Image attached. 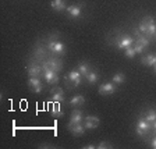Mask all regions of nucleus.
I'll return each mask as SVG.
<instances>
[{
	"mask_svg": "<svg viewBox=\"0 0 156 149\" xmlns=\"http://www.w3.org/2000/svg\"><path fill=\"white\" fill-rule=\"evenodd\" d=\"M82 78V74L80 71H77V70H74V71L68 73L67 75H66V84L67 85H71V87H78V85L81 84V80Z\"/></svg>",
	"mask_w": 156,
	"mask_h": 149,
	"instance_id": "obj_3",
	"label": "nucleus"
},
{
	"mask_svg": "<svg viewBox=\"0 0 156 149\" xmlns=\"http://www.w3.org/2000/svg\"><path fill=\"white\" fill-rule=\"evenodd\" d=\"M84 102H85V98L82 96V95H75V96H73L71 99H70L68 105H71V106H80V105H84Z\"/></svg>",
	"mask_w": 156,
	"mask_h": 149,
	"instance_id": "obj_18",
	"label": "nucleus"
},
{
	"mask_svg": "<svg viewBox=\"0 0 156 149\" xmlns=\"http://www.w3.org/2000/svg\"><path fill=\"white\" fill-rule=\"evenodd\" d=\"M84 121V114H82L81 110H74L71 113V117H70V121L68 124H78Z\"/></svg>",
	"mask_w": 156,
	"mask_h": 149,
	"instance_id": "obj_13",
	"label": "nucleus"
},
{
	"mask_svg": "<svg viewBox=\"0 0 156 149\" xmlns=\"http://www.w3.org/2000/svg\"><path fill=\"white\" fill-rule=\"evenodd\" d=\"M66 10H67L68 16H71L73 18H78V17H81V14H82L80 6H68Z\"/></svg>",
	"mask_w": 156,
	"mask_h": 149,
	"instance_id": "obj_16",
	"label": "nucleus"
},
{
	"mask_svg": "<svg viewBox=\"0 0 156 149\" xmlns=\"http://www.w3.org/2000/svg\"><path fill=\"white\" fill-rule=\"evenodd\" d=\"M42 68H50V70H55V71L58 73L63 68V62L57 57L46 59L45 62L42 63Z\"/></svg>",
	"mask_w": 156,
	"mask_h": 149,
	"instance_id": "obj_2",
	"label": "nucleus"
},
{
	"mask_svg": "<svg viewBox=\"0 0 156 149\" xmlns=\"http://www.w3.org/2000/svg\"><path fill=\"white\" fill-rule=\"evenodd\" d=\"M140 32H141V31H140V28H134V29H133V34H134V35H135V36H140V35H141Z\"/></svg>",
	"mask_w": 156,
	"mask_h": 149,
	"instance_id": "obj_28",
	"label": "nucleus"
},
{
	"mask_svg": "<svg viewBox=\"0 0 156 149\" xmlns=\"http://www.w3.org/2000/svg\"><path fill=\"white\" fill-rule=\"evenodd\" d=\"M155 36H156V35H155Z\"/></svg>",
	"mask_w": 156,
	"mask_h": 149,
	"instance_id": "obj_33",
	"label": "nucleus"
},
{
	"mask_svg": "<svg viewBox=\"0 0 156 149\" xmlns=\"http://www.w3.org/2000/svg\"><path fill=\"white\" fill-rule=\"evenodd\" d=\"M99 123H101V120H99V117H96V116H88L84 119V126L88 130L96 128V127L99 126Z\"/></svg>",
	"mask_w": 156,
	"mask_h": 149,
	"instance_id": "obj_8",
	"label": "nucleus"
},
{
	"mask_svg": "<svg viewBox=\"0 0 156 149\" xmlns=\"http://www.w3.org/2000/svg\"><path fill=\"white\" fill-rule=\"evenodd\" d=\"M28 75L29 77H39L41 75V73H43L42 70V66L39 64H35V63H31V64L28 66Z\"/></svg>",
	"mask_w": 156,
	"mask_h": 149,
	"instance_id": "obj_12",
	"label": "nucleus"
},
{
	"mask_svg": "<svg viewBox=\"0 0 156 149\" xmlns=\"http://www.w3.org/2000/svg\"><path fill=\"white\" fill-rule=\"evenodd\" d=\"M153 70H155V73H156V64H155V66H153Z\"/></svg>",
	"mask_w": 156,
	"mask_h": 149,
	"instance_id": "obj_32",
	"label": "nucleus"
},
{
	"mask_svg": "<svg viewBox=\"0 0 156 149\" xmlns=\"http://www.w3.org/2000/svg\"><path fill=\"white\" fill-rule=\"evenodd\" d=\"M145 119L149 121V123H153V121L156 120V110H155V109H151V110L146 112Z\"/></svg>",
	"mask_w": 156,
	"mask_h": 149,
	"instance_id": "obj_23",
	"label": "nucleus"
},
{
	"mask_svg": "<svg viewBox=\"0 0 156 149\" xmlns=\"http://www.w3.org/2000/svg\"><path fill=\"white\" fill-rule=\"evenodd\" d=\"M64 99V91L60 89V88H53L52 89V101L55 103H58Z\"/></svg>",
	"mask_w": 156,
	"mask_h": 149,
	"instance_id": "obj_14",
	"label": "nucleus"
},
{
	"mask_svg": "<svg viewBox=\"0 0 156 149\" xmlns=\"http://www.w3.org/2000/svg\"><path fill=\"white\" fill-rule=\"evenodd\" d=\"M99 95H112L116 92V87H114V82H106V84L101 85L99 89H98Z\"/></svg>",
	"mask_w": 156,
	"mask_h": 149,
	"instance_id": "obj_9",
	"label": "nucleus"
},
{
	"mask_svg": "<svg viewBox=\"0 0 156 149\" xmlns=\"http://www.w3.org/2000/svg\"><path fill=\"white\" fill-rule=\"evenodd\" d=\"M134 49H135V53H144V50H145V48H142V46L140 45H134Z\"/></svg>",
	"mask_w": 156,
	"mask_h": 149,
	"instance_id": "obj_27",
	"label": "nucleus"
},
{
	"mask_svg": "<svg viewBox=\"0 0 156 149\" xmlns=\"http://www.w3.org/2000/svg\"><path fill=\"white\" fill-rule=\"evenodd\" d=\"M78 71L82 74V77H87V74L91 71V67H89L88 63L82 62V63H80V66H78Z\"/></svg>",
	"mask_w": 156,
	"mask_h": 149,
	"instance_id": "obj_19",
	"label": "nucleus"
},
{
	"mask_svg": "<svg viewBox=\"0 0 156 149\" xmlns=\"http://www.w3.org/2000/svg\"><path fill=\"white\" fill-rule=\"evenodd\" d=\"M48 49L52 53H55V55H60V53L64 52V43L53 39V41H49L48 42Z\"/></svg>",
	"mask_w": 156,
	"mask_h": 149,
	"instance_id": "obj_5",
	"label": "nucleus"
},
{
	"mask_svg": "<svg viewBox=\"0 0 156 149\" xmlns=\"http://www.w3.org/2000/svg\"><path fill=\"white\" fill-rule=\"evenodd\" d=\"M151 146H152L153 149H156V137L152 138V141H151Z\"/></svg>",
	"mask_w": 156,
	"mask_h": 149,
	"instance_id": "obj_29",
	"label": "nucleus"
},
{
	"mask_svg": "<svg viewBox=\"0 0 156 149\" xmlns=\"http://www.w3.org/2000/svg\"><path fill=\"white\" fill-rule=\"evenodd\" d=\"M141 62H142V64H145V66H151V67H153V66L156 64V55L149 53V55L144 56Z\"/></svg>",
	"mask_w": 156,
	"mask_h": 149,
	"instance_id": "obj_17",
	"label": "nucleus"
},
{
	"mask_svg": "<svg viewBox=\"0 0 156 149\" xmlns=\"http://www.w3.org/2000/svg\"><path fill=\"white\" fill-rule=\"evenodd\" d=\"M148 38H153V36L156 35V24L153 23V24H151L149 27H148V31H146V34H145Z\"/></svg>",
	"mask_w": 156,
	"mask_h": 149,
	"instance_id": "obj_24",
	"label": "nucleus"
},
{
	"mask_svg": "<svg viewBox=\"0 0 156 149\" xmlns=\"http://www.w3.org/2000/svg\"><path fill=\"white\" fill-rule=\"evenodd\" d=\"M43 70V78L46 80V82L50 85H56L58 82V75L57 71L50 70V68H42Z\"/></svg>",
	"mask_w": 156,
	"mask_h": 149,
	"instance_id": "obj_4",
	"label": "nucleus"
},
{
	"mask_svg": "<svg viewBox=\"0 0 156 149\" xmlns=\"http://www.w3.org/2000/svg\"><path fill=\"white\" fill-rule=\"evenodd\" d=\"M50 7H52L55 11H57V13H62L63 10L67 9L64 0H52V2H50Z\"/></svg>",
	"mask_w": 156,
	"mask_h": 149,
	"instance_id": "obj_15",
	"label": "nucleus"
},
{
	"mask_svg": "<svg viewBox=\"0 0 156 149\" xmlns=\"http://www.w3.org/2000/svg\"><path fill=\"white\" fill-rule=\"evenodd\" d=\"M94 148H96L95 145H85L84 146V149H94Z\"/></svg>",
	"mask_w": 156,
	"mask_h": 149,
	"instance_id": "obj_30",
	"label": "nucleus"
},
{
	"mask_svg": "<svg viewBox=\"0 0 156 149\" xmlns=\"http://www.w3.org/2000/svg\"><path fill=\"white\" fill-rule=\"evenodd\" d=\"M135 43H136V45H140V46H142V48H145V49H146V46L149 45V39H146V36L140 35V36H136Z\"/></svg>",
	"mask_w": 156,
	"mask_h": 149,
	"instance_id": "obj_20",
	"label": "nucleus"
},
{
	"mask_svg": "<svg viewBox=\"0 0 156 149\" xmlns=\"http://www.w3.org/2000/svg\"><path fill=\"white\" fill-rule=\"evenodd\" d=\"M85 78H87V81L89 82V84H95V82L98 81L99 75H98V73H95V71H92V70H91V71L87 74V77H85Z\"/></svg>",
	"mask_w": 156,
	"mask_h": 149,
	"instance_id": "obj_21",
	"label": "nucleus"
},
{
	"mask_svg": "<svg viewBox=\"0 0 156 149\" xmlns=\"http://www.w3.org/2000/svg\"><path fill=\"white\" fill-rule=\"evenodd\" d=\"M152 128H153V130H155V133H156V120L152 123Z\"/></svg>",
	"mask_w": 156,
	"mask_h": 149,
	"instance_id": "obj_31",
	"label": "nucleus"
},
{
	"mask_svg": "<svg viewBox=\"0 0 156 149\" xmlns=\"http://www.w3.org/2000/svg\"><path fill=\"white\" fill-rule=\"evenodd\" d=\"M114 43H116V46L119 49H123V50H126L127 48H130V46L134 45V39L130 38V36H120V38L117 39Z\"/></svg>",
	"mask_w": 156,
	"mask_h": 149,
	"instance_id": "obj_6",
	"label": "nucleus"
},
{
	"mask_svg": "<svg viewBox=\"0 0 156 149\" xmlns=\"http://www.w3.org/2000/svg\"><path fill=\"white\" fill-rule=\"evenodd\" d=\"M98 149H105V148H113V145L109 142H101L99 145H96Z\"/></svg>",
	"mask_w": 156,
	"mask_h": 149,
	"instance_id": "obj_26",
	"label": "nucleus"
},
{
	"mask_svg": "<svg viewBox=\"0 0 156 149\" xmlns=\"http://www.w3.org/2000/svg\"><path fill=\"white\" fill-rule=\"evenodd\" d=\"M135 55H136V53H135V49H134V45L130 46V48H127L126 50H124V56H126V57H128V59H133Z\"/></svg>",
	"mask_w": 156,
	"mask_h": 149,
	"instance_id": "obj_25",
	"label": "nucleus"
},
{
	"mask_svg": "<svg viewBox=\"0 0 156 149\" xmlns=\"http://www.w3.org/2000/svg\"><path fill=\"white\" fill-rule=\"evenodd\" d=\"M155 23V18L153 17H151V16H146V17H144L142 20H141V23H140V31L142 34H146V31H148V27L151 25V24H153Z\"/></svg>",
	"mask_w": 156,
	"mask_h": 149,
	"instance_id": "obj_10",
	"label": "nucleus"
},
{
	"mask_svg": "<svg viewBox=\"0 0 156 149\" xmlns=\"http://www.w3.org/2000/svg\"><path fill=\"white\" fill-rule=\"evenodd\" d=\"M28 87L32 89L35 94H41L42 92V84L39 77H29L28 78Z\"/></svg>",
	"mask_w": 156,
	"mask_h": 149,
	"instance_id": "obj_7",
	"label": "nucleus"
},
{
	"mask_svg": "<svg viewBox=\"0 0 156 149\" xmlns=\"http://www.w3.org/2000/svg\"><path fill=\"white\" fill-rule=\"evenodd\" d=\"M126 81V75L123 74V73H117V74L113 75V82L114 84H123V82Z\"/></svg>",
	"mask_w": 156,
	"mask_h": 149,
	"instance_id": "obj_22",
	"label": "nucleus"
},
{
	"mask_svg": "<svg viewBox=\"0 0 156 149\" xmlns=\"http://www.w3.org/2000/svg\"><path fill=\"white\" fill-rule=\"evenodd\" d=\"M152 128V123H149V121L146 120L145 117H141V119H138V121H136V135L138 137H145V134L148 133V131Z\"/></svg>",
	"mask_w": 156,
	"mask_h": 149,
	"instance_id": "obj_1",
	"label": "nucleus"
},
{
	"mask_svg": "<svg viewBox=\"0 0 156 149\" xmlns=\"http://www.w3.org/2000/svg\"><path fill=\"white\" fill-rule=\"evenodd\" d=\"M67 130H70L74 135H82L85 133V126L82 123L78 124H67Z\"/></svg>",
	"mask_w": 156,
	"mask_h": 149,
	"instance_id": "obj_11",
	"label": "nucleus"
}]
</instances>
